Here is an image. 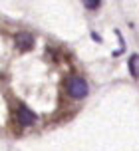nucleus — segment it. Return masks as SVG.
<instances>
[{
	"instance_id": "nucleus-5",
	"label": "nucleus",
	"mask_w": 139,
	"mask_h": 151,
	"mask_svg": "<svg viewBox=\"0 0 139 151\" xmlns=\"http://www.w3.org/2000/svg\"><path fill=\"white\" fill-rule=\"evenodd\" d=\"M137 76H139V68H137Z\"/></svg>"
},
{
	"instance_id": "nucleus-4",
	"label": "nucleus",
	"mask_w": 139,
	"mask_h": 151,
	"mask_svg": "<svg viewBox=\"0 0 139 151\" xmlns=\"http://www.w3.org/2000/svg\"><path fill=\"white\" fill-rule=\"evenodd\" d=\"M100 4H101L100 0H84V6L85 8H97Z\"/></svg>"
},
{
	"instance_id": "nucleus-2",
	"label": "nucleus",
	"mask_w": 139,
	"mask_h": 151,
	"mask_svg": "<svg viewBox=\"0 0 139 151\" xmlns=\"http://www.w3.org/2000/svg\"><path fill=\"white\" fill-rule=\"evenodd\" d=\"M18 121H20V125H32L34 121H36V113L28 109L26 106H20L18 109Z\"/></svg>"
},
{
	"instance_id": "nucleus-3",
	"label": "nucleus",
	"mask_w": 139,
	"mask_h": 151,
	"mask_svg": "<svg viewBox=\"0 0 139 151\" xmlns=\"http://www.w3.org/2000/svg\"><path fill=\"white\" fill-rule=\"evenodd\" d=\"M16 44H18L20 50H30L32 46H34V38H32L30 34L22 32V34H18V36H16Z\"/></svg>"
},
{
	"instance_id": "nucleus-1",
	"label": "nucleus",
	"mask_w": 139,
	"mask_h": 151,
	"mask_svg": "<svg viewBox=\"0 0 139 151\" xmlns=\"http://www.w3.org/2000/svg\"><path fill=\"white\" fill-rule=\"evenodd\" d=\"M68 93L72 96V98L76 99H82L87 96V82H85L84 78H72L68 82Z\"/></svg>"
}]
</instances>
